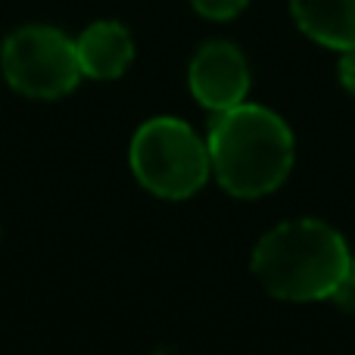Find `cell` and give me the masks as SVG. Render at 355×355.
<instances>
[{
	"instance_id": "3957f363",
	"label": "cell",
	"mask_w": 355,
	"mask_h": 355,
	"mask_svg": "<svg viewBox=\"0 0 355 355\" xmlns=\"http://www.w3.org/2000/svg\"><path fill=\"white\" fill-rule=\"evenodd\" d=\"M131 168L137 181L156 196H193L212 175L209 144L187 122L172 116L150 119L131 141Z\"/></svg>"
},
{
	"instance_id": "277c9868",
	"label": "cell",
	"mask_w": 355,
	"mask_h": 355,
	"mask_svg": "<svg viewBox=\"0 0 355 355\" xmlns=\"http://www.w3.org/2000/svg\"><path fill=\"white\" fill-rule=\"evenodd\" d=\"M0 66L12 91L37 100L66 97L81 81L75 41L50 25H25L3 41Z\"/></svg>"
},
{
	"instance_id": "6da1fadb",
	"label": "cell",
	"mask_w": 355,
	"mask_h": 355,
	"mask_svg": "<svg viewBox=\"0 0 355 355\" xmlns=\"http://www.w3.org/2000/svg\"><path fill=\"white\" fill-rule=\"evenodd\" d=\"M206 144L215 181L240 200L275 193L296 159L290 125L275 110L246 100L215 112Z\"/></svg>"
},
{
	"instance_id": "5b68a950",
	"label": "cell",
	"mask_w": 355,
	"mask_h": 355,
	"mask_svg": "<svg viewBox=\"0 0 355 355\" xmlns=\"http://www.w3.org/2000/svg\"><path fill=\"white\" fill-rule=\"evenodd\" d=\"M190 94L209 112H221L243 103L250 94V66L237 44L209 41L190 60Z\"/></svg>"
},
{
	"instance_id": "30bf717a",
	"label": "cell",
	"mask_w": 355,
	"mask_h": 355,
	"mask_svg": "<svg viewBox=\"0 0 355 355\" xmlns=\"http://www.w3.org/2000/svg\"><path fill=\"white\" fill-rule=\"evenodd\" d=\"M331 302H334V306L340 309V312H346V315H355V281H352V277H346V281L340 284L337 290H334Z\"/></svg>"
},
{
	"instance_id": "8fae6325",
	"label": "cell",
	"mask_w": 355,
	"mask_h": 355,
	"mask_svg": "<svg viewBox=\"0 0 355 355\" xmlns=\"http://www.w3.org/2000/svg\"><path fill=\"white\" fill-rule=\"evenodd\" d=\"M349 277L355 281V252H352V268H349Z\"/></svg>"
},
{
	"instance_id": "9c48e42d",
	"label": "cell",
	"mask_w": 355,
	"mask_h": 355,
	"mask_svg": "<svg viewBox=\"0 0 355 355\" xmlns=\"http://www.w3.org/2000/svg\"><path fill=\"white\" fill-rule=\"evenodd\" d=\"M337 75H340V85H343V91L355 97V47H352V50H343V53H340Z\"/></svg>"
},
{
	"instance_id": "52a82bcc",
	"label": "cell",
	"mask_w": 355,
	"mask_h": 355,
	"mask_svg": "<svg viewBox=\"0 0 355 355\" xmlns=\"http://www.w3.org/2000/svg\"><path fill=\"white\" fill-rule=\"evenodd\" d=\"M81 72L87 78H119L135 60V41L122 22H94L75 41Z\"/></svg>"
},
{
	"instance_id": "7a4b0ae2",
	"label": "cell",
	"mask_w": 355,
	"mask_h": 355,
	"mask_svg": "<svg viewBox=\"0 0 355 355\" xmlns=\"http://www.w3.org/2000/svg\"><path fill=\"white\" fill-rule=\"evenodd\" d=\"M352 252L334 225L293 218L271 227L252 250V275L287 302H321L349 277Z\"/></svg>"
},
{
	"instance_id": "ba28073f",
	"label": "cell",
	"mask_w": 355,
	"mask_h": 355,
	"mask_svg": "<svg viewBox=\"0 0 355 355\" xmlns=\"http://www.w3.org/2000/svg\"><path fill=\"white\" fill-rule=\"evenodd\" d=\"M193 10L206 19H215V22H227V19L240 16L246 10L250 0H190Z\"/></svg>"
},
{
	"instance_id": "8992f818",
	"label": "cell",
	"mask_w": 355,
	"mask_h": 355,
	"mask_svg": "<svg viewBox=\"0 0 355 355\" xmlns=\"http://www.w3.org/2000/svg\"><path fill=\"white\" fill-rule=\"evenodd\" d=\"M290 16L321 47L337 53L355 47V0H290Z\"/></svg>"
}]
</instances>
